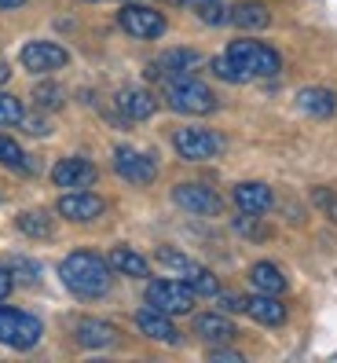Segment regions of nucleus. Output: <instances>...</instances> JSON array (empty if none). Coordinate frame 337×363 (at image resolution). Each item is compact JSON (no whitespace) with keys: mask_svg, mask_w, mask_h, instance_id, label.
<instances>
[{"mask_svg":"<svg viewBox=\"0 0 337 363\" xmlns=\"http://www.w3.org/2000/svg\"><path fill=\"white\" fill-rule=\"evenodd\" d=\"M59 279L70 294L84 297V301H92V297H103L114 283V268L107 257H99V253H88V250H74L67 261L59 264Z\"/></svg>","mask_w":337,"mask_h":363,"instance_id":"1","label":"nucleus"},{"mask_svg":"<svg viewBox=\"0 0 337 363\" xmlns=\"http://www.w3.org/2000/svg\"><path fill=\"white\" fill-rule=\"evenodd\" d=\"M165 103L173 106L176 114H191V118H202V114H213V111H217L213 89H205L195 74L168 77V81H165Z\"/></svg>","mask_w":337,"mask_h":363,"instance_id":"2","label":"nucleus"},{"mask_svg":"<svg viewBox=\"0 0 337 363\" xmlns=\"http://www.w3.org/2000/svg\"><path fill=\"white\" fill-rule=\"evenodd\" d=\"M224 55L235 62L239 70H246L249 81L253 77H275L282 70V55L271 45H261V40H231Z\"/></svg>","mask_w":337,"mask_h":363,"instance_id":"3","label":"nucleus"},{"mask_svg":"<svg viewBox=\"0 0 337 363\" xmlns=\"http://www.w3.org/2000/svg\"><path fill=\"white\" fill-rule=\"evenodd\" d=\"M40 334H45V327H40L37 315L0 305V345L26 352V349H33L37 341H40Z\"/></svg>","mask_w":337,"mask_h":363,"instance_id":"4","label":"nucleus"},{"mask_svg":"<svg viewBox=\"0 0 337 363\" xmlns=\"http://www.w3.org/2000/svg\"><path fill=\"white\" fill-rule=\"evenodd\" d=\"M173 147H176V155L183 162H209V158H220L227 143H224L220 133L191 125V129H176L173 133Z\"/></svg>","mask_w":337,"mask_h":363,"instance_id":"5","label":"nucleus"},{"mask_svg":"<svg viewBox=\"0 0 337 363\" xmlns=\"http://www.w3.org/2000/svg\"><path fill=\"white\" fill-rule=\"evenodd\" d=\"M195 297L198 294L183 279H154V283H147V305L165 312V315H187L195 308Z\"/></svg>","mask_w":337,"mask_h":363,"instance_id":"6","label":"nucleus"},{"mask_svg":"<svg viewBox=\"0 0 337 363\" xmlns=\"http://www.w3.org/2000/svg\"><path fill=\"white\" fill-rule=\"evenodd\" d=\"M118 26L129 33V37H136V40H158L168 30L161 11L147 8V4H136V0H129V4L118 11Z\"/></svg>","mask_w":337,"mask_h":363,"instance_id":"7","label":"nucleus"},{"mask_svg":"<svg viewBox=\"0 0 337 363\" xmlns=\"http://www.w3.org/2000/svg\"><path fill=\"white\" fill-rule=\"evenodd\" d=\"M23 67L33 70V74H52V70H62L70 62V52L55 45V40H30V45L18 52Z\"/></svg>","mask_w":337,"mask_h":363,"instance_id":"8","label":"nucleus"},{"mask_svg":"<svg viewBox=\"0 0 337 363\" xmlns=\"http://www.w3.org/2000/svg\"><path fill=\"white\" fill-rule=\"evenodd\" d=\"M114 173L129 184H151L158 177V162H154V155H143L136 147H118L114 151Z\"/></svg>","mask_w":337,"mask_h":363,"instance_id":"9","label":"nucleus"},{"mask_svg":"<svg viewBox=\"0 0 337 363\" xmlns=\"http://www.w3.org/2000/svg\"><path fill=\"white\" fill-rule=\"evenodd\" d=\"M173 202L187 213H195V217H217V213L224 209L220 195L213 187H205V184H176L173 187Z\"/></svg>","mask_w":337,"mask_h":363,"instance_id":"10","label":"nucleus"},{"mask_svg":"<svg viewBox=\"0 0 337 363\" xmlns=\"http://www.w3.org/2000/svg\"><path fill=\"white\" fill-rule=\"evenodd\" d=\"M55 209H59V217H67L74 224H88V220H99L103 213H107V202L84 187V191H67Z\"/></svg>","mask_w":337,"mask_h":363,"instance_id":"11","label":"nucleus"},{"mask_svg":"<svg viewBox=\"0 0 337 363\" xmlns=\"http://www.w3.org/2000/svg\"><path fill=\"white\" fill-rule=\"evenodd\" d=\"M52 180L55 187H67V191H84L99 180V169L88 162V158H62L55 169H52Z\"/></svg>","mask_w":337,"mask_h":363,"instance_id":"12","label":"nucleus"},{"mask_svg":"<svg viewBox=\"0 0 337 363\" xmlns=\"http://www.w3.org/2000/svg\"><path fill=\"white\" fill-rule=\"evenodd\" d=\"M198 62H202V55H198L195 48H173V52H165L161 59H154L151 67H147V74H151V77H161V81H168V77L195 74Z\"/></svg>","mask_w":337,"mask_h":363,"instance_id":"13","label":"nucleus"},{"mask_svg":"<svg viewBox=\"0 0 337 363\" xmlns=\"http://www.w3.org/2000/svg\"><path fill=\"white\" fill-rule=\"evenodd\" d=\"M136 327H139L143 337H151V341H161V345H180V330L173 327V319H168L165 312H158V308H151V305L136 312Z\"/></svg>","mask_w":337,"mask_h":363,"instance_id":"14","label":"nucleus"},{"mask_svg":"<svg viewBox=\"0 0 337 363\" xmlns=\"http://www.w3.org/2000/svg\"><path fill=\"white\" fill-rule=\"evenodd\" d=\"M246 315L264 323V327H282L286 323V305L279 301V294H261L257 290L253 297H246Z\"/></svg>","mask_w":337,"mask_h":363,"instance_id":"15","label":"nucleus"},{"mask_svg":"<svg viewBox=\"0 0 337 363\" xmlns=\"http://www.w3.org/2000/svg\"><path fill=\"white\" fill-rule=\"evenodd\" d=\"M118 111L129 118V121H147V118H154V111H158V99H154V92H147V89H121L118 92Z\"/></svg>","mask_w":337,"mask_h":363,"instance_id":"16","label":"nucleus"},{"mask_svg":"<svg viewBox=\"0 0 337 363\" xmlns=\"http://www.w3.org/2000/svg\"><path fill=\"white\" fill-rule=\"evenodd\" d=\"M235 206L242 209V213H268L271 206H275V195H271V187L268 184H261V180H246V184H239L235 187Z\"/></svg>","mask_w":337,"mask_h":363,"instance_id":"17","label":"nucleus"},{"mask_svg":"<svg viewBox=\"0 0 337 363\" xmlns=\"http://www.w3.org/2000/svg\"><path fill=\"white\" fill-rule=\"evenodd\" d=\"M195 334L202 337V341H209V345H224V341H235V323H231L227 315H220V312H205V315H198L195 319Z\"/></svg>","mask_w":337,"mask_h":363,"instance_id":"18","label":"nucleus"},{"mask_svg":"<svg viewBox=\"0 0 337 363\" xmlns=\"http://www.w3.org/2000/svg\"><path fill=\"white\" fill-rule=\"evenodd\" d=\"M77 341L84 349H110L118 341V327L107 319H81L77 323Z\"/></svg>","mask_w":337,"mask_h":363,"instance_id":"19","label":"nucleus"},{"mask_svg":"<svg viewBox=\"0 0 337 363\" xmlns=\"http://www.w3.org/2000/svg\"><path fill=\"white\" fill-rule=\"evenodd\" d=\"M297 106H301L308 118H333L337 114V96L330 89L312 84V89H301L297 92Z\"/></svg>","mask_w":337,"mask_h":363,"instance_id":"20","label":"nucleus"},{"mask_svg":"<svg viewBox=\"0 0 337 363\" xmlns=\"http://www.w3.org/2000/svg\"><path fill=\"white\" fill-rule=\"evenodd\" d=\"M249 283H253V290H261V294H286V275H282V268L279 264H271V261H257L249 268Z\"/></svg>","mask_w":337,"mask_h":363,"instance_id":"21","label":"nucleus"},{"mask_svg":"<svg viewBox=\"0 0 337 363\" xmlns=\"http://www.w3.org/2000/svg\"><path fill=\"white\" fill-rule=\"evenodd\" d=\"M107 261H110V268L118 275H129V279H143V275L151 272V268H147V257H143V253H136L132 246H114Z\"/></svg>","mask_w":337,"mask_h":363,"instance_id":"22","label":"nucleus"},{"mask_svg":"<svg viewBox=\"0 0 337 363\" xmlns=\"http://www.w3.org/2000/svg\"><path fill=\"white\" fill-rule=\"evenodd\" d=\"M231 23H235L239 30H264L271 23V11L264 4H257V0H246V4H239L235 11H231Z\"/></svg>","mask_w":337,"mask_h":363,"instance_id":"23","label":"nucleus"},{"mask_svg":"<svg viewBox=\"0 0 337 363\" xmlns=\"http://www.w3.org/2000/svg\"><path fill=\"white\" fill-rule=\"evenodd\" d=\"M18 231L23 235H30V239H52L55 235V224H52V217L45 209H26V213H18Z\"/></svg>","mask_w":337,"mask_h":363,"instance_id":"24","label":"nucleus"},{"mask_svg":"<svg viewBox=\"0 0 337 363\" xmlns=\"http://www.w3.org/2000/svg\"><path fill=\"white\" fill-rule=\"evenodd\" d=\"M183 283L191 286V290H195L198 297H217V294H220V283H217V275L209 272V268H202V264H195V261L183 268Z\"/></svg>","mask_w":337,"mask_h":363,"instance_id":"25","label":"nucleus"},{"mask_svg":"<svg viewBox=\"0 0 337 363\" xmlns=\"http://www.w3.org/2000/svg\"><path fill=\"white\" fill-rule=\"evenodd\" d=\"M0 165L15 169V173H30V169H33V162L26 158V151L11 136H4V133H0Z\"/></svg>","mask_w":337,"mask_h":363,"instance_id":"26","label":"nucleus"},{"mask_svg":"<svg viewBox=\"0 0 337 363\" xmlns=\"http://www.w3.org/2000/svg\"><path fill=\"white\" fill-rule=\"evenodd\" d=\"M8 272H11V279H15V283H23V286H37V283H40V264H37V261L11 257Z\"/></svg>","mask_w":337,"mask_h":363,"instance_id":"27","label":"nucleus"},{"mask_svg":"<svg viewBox=\"0 0 337 363\" xmlns=\"http://www.w3.org/2000/svg\"><path fill=\"white\" fill-rule=\"evenodd\" d=\"M23 118H26L23 99L11 92H0V125H23Z\"/></svg>","mask_w":337,"mask_h":363,"instance_id":"28","label":"nucleus"},{"mask_svg":"<svg viewBox=\"0 0 337 363\" xmlns=\"http://www.w3.org/2000/svg\"><path fill=\"white\" fill-rule=\"evenodd\" d=\"M33 103L40 106V111H59V106H62V89H59V84H37V89H33Z\"/></svg>","mask_w":337,"mask_h":363,"instance_id":"29","label":"nucleus"},{"mask_svg":"<svg viewBox=\"0 0 337 363\" xmlns=\"http://www.w3.org/2000/svg\"><path fill=\"white\" fill-rule=\"evenodd\" d=\"M213 74H217L220 81H227V84H246V81H249V74H246V70H239L227 55L213 59Z\"/></svg>","mask_w":337,"mask_h":363,"instance_id":"30","label":"nucleus"},{"mask_svg":"<svg viewBox=\"0 0 337 363\" xmlns=\"http://www.w3.org/2000/svg\"><path fill=\"white\" fill-rule=\"evenodd\" d=\"M312 206L323 213V217H330L333 224H337V191H330V187H315L312 191Z\"/></svg>","mask_w":337,"mask_h":363,"instance_id":"31","label":"nucleus"},{"mask_svg":"<svg viewBox=\"0 0 337 363\" xmlns=\"http://www.w3.org/2000/svg\"><path fill=\"white\" fill-rule=\"evenodd\" d=\"M195 11H198V18H202V23H209V26L231 23V11L224 8V0H209V4H202V8H195Z\"/></svg>","mask_w":337,"mask_h":363,"instance_id":"32","label":"nucleus"},{"mask_svg":"<svg viewBox=\"0 0 337 363\" xmlns=\"http://www.w3.org/2000/svg\"><path fill=\"white\" fill-rule=\"evenodd\" d=\"M235 231H239V235H249V239H264V235H268V231L257 224V213H242V217L235 220Z\"/></svg>","mask_w":337,"mask_h":363,"instance_id":"33","label":"nucleus"},{"mask_svg":"<svg viewBox=\"0 0 337 363\" xmlns=\"http://www.w3.org/2000/svg\"><path fill=\"white\" fill-rule=\"evenodd\" d=\"M217 301H220V308L224 312H246V297H239V294H217Z\"/></svg>","mask_w":337,"mask_h":363,"instance_id":"34","label":"nucleus"},{"mask_svg":"<svg viewBox=\"0 0 337 363\" xmlns=\"http://www.w3.org/2000/svg\"><path fill=\"white\" fill-rule=\"evenodd\" d=\"M23 125H26V133H33V136H48L52 133L45 118H23Z\"/></svg>","mask_w":337,"mask_h":363,"instance_id":"35","label":"nucleus"},{"mask_svg":"<svg viewBox=\"0 0 337 363\" xmlns=\"http://www.w3.org/2000/svg\"><path fill=\"white\" fill-rule=\"evenodd\" d=\"M209 359H213V363H242L239 352H227V349H213V352H209Z\"/></svg>","mask_w":337,"mask_h":363,"instance_id":"36","label":"nucleus"},{"mask_svg":"<svg viewBox=\"0 0 337 363\" xmlns=\"http://www.w3.org/2000/svg\"><path fill=\"white\" fill-rule=\"evenodd\" d=\"M11 286H15V279H11V272L0 264V301H4V297L11 294Z\"/></svg>","mask_w":337,"mask_h":363,"instance_id":"37","label":"nucleus"},{"mask_svg":"<svg viewBox=\"0 0 337 363\" xmlns=\"http://www.w3.org/2000/svg\"><path fill=\"white\" fill-rule=\"evenodd\" d=\"M26 0H0V11H11V8H23Z\"/></svg>","mask_w":337,"mask_h":363,"instance_id":"38","label":"nucleus"},{"mask_svg":"<svg viewBox=\"0 0 337 363\" xmlns=\"http://www.w3.org/2000/svg\"><path fill=\"white\" fill-rule=\"evenodd\" d=\"M8 77H11V67H8L4 59H0V84H8Z\"/></svg>","mask_w":337,"mask_h":363,"instance_id":"39","label":"nucleus"},{"mask_svg":"<svg viewBox=\"0 0 337 363\" xmlns=\"http://www.w3.org/2000/svg\"><path fill=\"white\" fill-rule=\"evenodd\" d=\"M183 4H191V8H202V4H209V0H183Z\"/></svg>","mask_w":337,"mask_h":363,"instance_id":"40","label":"nucleus"}]
</instances>
